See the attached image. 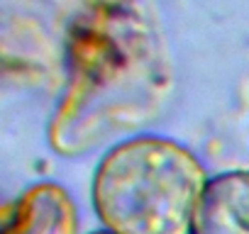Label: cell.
Returning <instances> with one entry per match:
<instances>
[{"mask_svg":"<svg viewBox=\"0 0 249 234\" xmlns=\"http://www.w3.org/2000/svg\"><path fill=\"white\" fill-rule=\"evenodd\" d=\"M93 234H112V232H107V229H103V232H93Z\"/></svg>","mask_w":249,"mask_h":234,"instance_id":"5","label":"cell"},{"mask_svg":"<svg viewBox=\"0 0 249 234\" xmlns=\"http://www.w3.org/2000/svg\"><path fill=\"white\" fill-rule=\"evenodd\" d=\"M205 183L191 149L164 137H135L103 156L90 195L112 234H191Z\"/></svg>","mask_w":249,"mask_h":234,"instance_id":"2","label":"cell"},{"mask_svg":"<svg viewBox=\"0 0 249 234\" xmlns=\"http://www.w3.org/2000/svg\"><path fill=\"white\" fill-rule=\"evenodd\" d=\"M191 234H249V171H222L208 178Z\"/></svg>","mask_w":249,"mask_h":234,"instance_id":"4","label":"cell"},{"mask_svg":"<svg viewBox=\"0 0 249 234\" xmlns=\"http://www.w3.org/2000/svg\"><path fill=\"white\" fill-rule=\"evenodd\" d=\"M78 215L71 195L56 183H37L3 212V234H76Z\"/></svg>","mask_w":249,"mask_h":234,"instance_id":"3","label":"cell"},{"mask_svg":"<svg viewBox=\"0 0 249 234\" xmlns=\"http://www.w3.org/2000/svg\"><path fill=\"white\" fill-rule=\"evenodd\" d=\"M171 90V68L144 0H98L69 37V78L47 130L64 156L147 125Z\"/></svg>","mask_w":249,"mask_h":234,"instance_id":"1","label":"cell"}]
</instances>
